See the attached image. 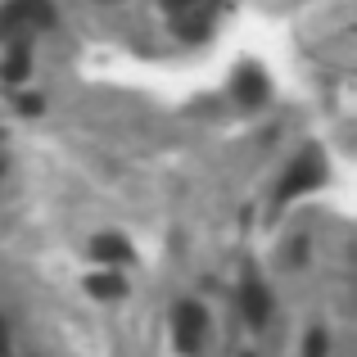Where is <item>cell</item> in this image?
Instances as JSON below:
<instances>
[{
    "label": "cell",
    "instance_id": "cell-1",
    "mask_svg": "<svg viewBox=\"0 0 357 357\" xmlns=\"http://www.w3.org/2000/svg\"><path fill=\"white\" fill-rule=\"evenodd\" d=\"M321 176H326L321 158H317V154H303V158L294 163V172H289L285 181H280V199H294V195H303L307 185H317Z\"/></svg>",
    "mask_w": 357,
    "mask_h": 357
},
{
    "label": "cell",
    "instance_id": "cell-2",
    "mask_svg": "<svg viewBox=\"0 0 357 357\" xmlns=\"http://www.w3.org/2000/svg\"><path fill=\"white\" fill-rule=\"evenodd\" d=\"M204 326H208V317H204L199 303H181V307H176V344H185V349H199Z\"/></svg>",
    "mask_w": 357,
    "mask_h": 357
},
{
    "label": "cell",
    "instance_id": "cell-3",
    "mask_svg": "<svg viewBox=\"0 0 357 357\" xmlns=\"http://www.w3.org/2000/svg\"><path fill=\"white\" fill-rule=\"evenodd\" d=\"M244 317H249L253 326H267V317H271V303H267V289L258 285V280H249V285H244Z\"/></svg>",
    "mask_w": 357,
    "mask_h": 357
},
{
    "label": "cell",
    "instance_id": "cell-4",
    "mask_svg": "<svg viewBox=\"0 0 357 357\" xmlns=\"http://www.w3.org/2000/svg\"><path fill=\"white\" fill-rule=\"evenodd\" d=\"M96 258H109V262H127L131 258V249H127V244H122V240H114V236H100L96 240Z\"/></svg>",
    "mask_w": 357,
    "mask_h": 357
},
{
    "label": "cell",
    "instance_id": "cell-5",
    "mask_svg": "<svg viewBox=\"0 0 357 357\" xmlns=\"http://www.w3.org/2000/svg\"><path fill=\"white\" fill-rule=\"evenodd\" d=\"M5 77L9 82H23L27 77V50H23V45H14V54L5 59Z\"/></svg>",
    "mask_w": 357,
    "mask_h": 357
},
{
    "label": "cell",
    "instance_id": "cell-6",
    "mask_svg": "<svg viewBox=\"0 0 357 357\" xmlns=\"http://www.w3.org/2000/svg\"><path fill=\"white\" fill-rule=\"evenodd\" d=\"M86 285H91V294H100V298H118L122 294V280L118 276H91Z\"/></svg>",
    "mask_w": 357,
    "mask_h": 357
},
{
    "label": "cell",
    "instance_id": "cell-7",
    "mask_svg": "<svg viewBox=\"0 0 357 357\" xmlns=\"http://www.w3.org/2000/svg\"><path fill=\"white\" fill-rule=\"evenodd\" d=\"M303 357H326V331H312V335H307Z\"/></svg>",
    "mask_w": 357,
    "mask_h": 357
},
{
    "label": "cell",
    "instance_id": "cell-8",
    "mask_svg": "<svg viewBox=\"0 0 357 357\" xmlns=\"http://www.w3.org/2000/svg\"><path fill=\"white\" fill-rule=\"evenodd\" d=\"M163 5H167V9H181V5H190V0H163Z\"/></svg>",
    "mask_w": 357,
    "mask_h": 357
},
{
    "label": "cell",
    "instance_id": "cell-9",
    "mask_svg": "<svg viewBox=\"0 0 357 357\" xmlns=\"http://www.w3.org/2000/svg\"><path fill=\"white\" fill-rule=\"evenodd\" d=\"M9 353V344H5V331H0V357H5Z\"/></svg>",
    "mask_w": 357,
    "mask_h": 357
}]
</instances>
